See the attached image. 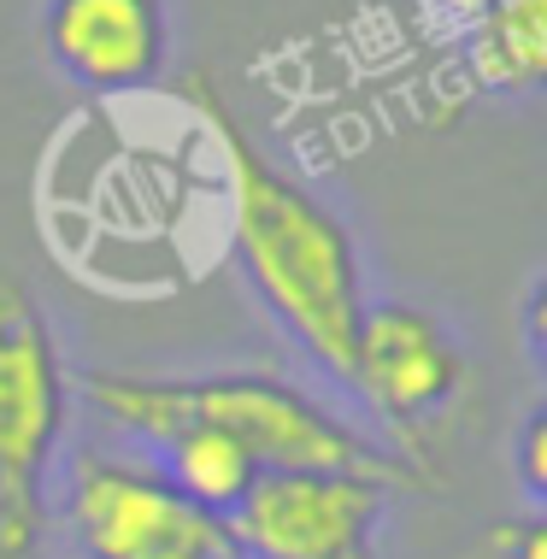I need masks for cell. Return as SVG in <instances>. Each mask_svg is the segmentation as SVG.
<instances>
[{"mask_svg":"<svg viewBox=\"0 0 547 559\" xmlns=\"http://www.w3.org/2000/svg\"><path fill=\"white\" fill-rule=\"evenodd\" d=\"M201 112H206V130L218 135V154H224L230 248H236L241 277L260 295V307L283 324V336L324 377H336L347 389L359 319L371 307L354 230L300 177L271 165L241 135L236 118L218 107V95H201Z\"/></svg>","mask_w":547,"mask_h":559,"instance_id":"cell-1","label":"cell"},{"mask_svg":"<svg viewBox=\"0 0 547 559\" xmlns=\"http://www.w3.org/2000/svg\"><path fill=\"white\" fill-rule=\"evenodd\" d=\"M83 401L118 436L154 448L171 425H218L260 460V472H347L383 489H436L418 453L383 448L371 430L347 425L318 395L271 371H88Z\"/></svg>","mask_w":547,"mask_h":559,"instance_id":"cell-2","label":"cell"},{"mask_svg":"<svg viewBox=\"0 0 547 559\" xmlns=\"http://www.w3.org/2000/svg\"><path fill=\"white\" fill-rule=\"evenodd\" d=\"M59 524L78 559H248L224 512L189 501L159 465L106 448L66 465Z\"/></svg>","mask_w":547,"mask_h":559,"instance_id":"cell-3","label":"cell"},{"mask_svg":"<svg viewBox=\"0 0 547 559\" xmlns=\"http://www.w3.org/2000/svg\"><path fill=\"white\" fill-rule=\"evenodd\" d=\"M71 430V371L41 300L0 271V501H48Z\"/></svg>","mask_w":547,"mask_h":559,"instance_id":"cell-4","label":"cell"},{"mask_svg":"<svg viewBox=\"0 0 547 559\" xmlns=\"http://www.w3.org/2000/svg\"><path fill=\"white\" fill-rule=\"evenodd\" d=\"M389 495L347 472H260L230 524L248 559H383Z\"/></svg>","mask_w":547,"mask_h":559,"instance_id":"cell-5","label":"cell"},{"mask_svg":"<svg viewBox=\"0 0 547 559\" xmlns=\"http://www.w3.org/2000/svg\"><path fill=\"white\" fill-rule=\"evenodd\" d=\"M347 389L389 430L418 436L460 401L465 354L436 312L413 307V300H371L359 319Z\"/></svg>","mask_w":547,"mask_h":559,"instance_id":"cell-6","label":"cell"},{"mask_svg":"<svg viewBox=\"0 0 547 559\" xmlns=\"http://www.w3.org/2000/svg\"><path fill=\"white\" fill-rule=\"evenodd\" d=\"M48 59L88 95H135L159 83L171 53L165 0H48Z\"/></svg>","mask_w":547,"mask_h":559,"instance_id":"cell-7","label":"cell"},{"mask_svg":"<svg viewBox=\"0 0 547 559\" xmlns=\"http://www.w3.org/2000/svg\"><path fill=\"white\" fill-rule=\"evenodd\" d=\"M465 71L483 95H547V0H500L465 24Z\"/></svg>","mask_w":547,"mask_h":559,"instance_id":"cell-8","label":"cell"},{"mask_svg":"<svg viewBox=\"0 0 547 559\" xmlns=\"http://www.w3.org/2000/svg\"><path fill=\"white\" fill-rule=\"evenodd\" d=\"M154 453H159V472L171 477L189 501L224 512V519H230V512L248 501V489L260 483V460L218 425H194V418L189 425H171L154 442Z\"/></svg>","mask_w":547,"mask_h":559,"instance_id":"cell-9","label":"cell"},{"mask_svg":"<svg viewBox=\"0 0 547 559\" xmlns=\"http://www.w3.org/2000/svg\"><path fill=\"white\" fill-rule=\"evenodd\" d=\"M512 477L530 495V507L547 512V395L530 406L519 436H512Z\"/></svg>","mask_w":547,"mask_h":559,"instance_id":"cell-10","label":"cell"},{"mask_svg":"<svg viewBox=\"0 0 547 559\" xmlns=\"http://www.w3.org/2000/svg\"><path fill=\"white\" fill-rule=\"evenodd\" d=\"M48 501H0V559H48Z\"/></svg>","mask_w":547,"mask_h":559,"instance_id":"cell-11","label":"cell"},{"mask_svg":"<svg viewBox=\"0 0 547 559\" xmlns=\"http://www.w3.org/2000/svg\"><path fill=\"white\" fill-rule=\"evenodd\" d=\"M489 559H547V512H524V519H500L489 531Z\"/></svg>","mask_w":547,"mask_h":559,"instance_id":"cell-12","label":"cell"},{"mask_svg":"<svg viewBox=\"0 0 547 559\" xmlns=\"http://www.w3.org/2000/svg\"><path fill=\"white\" fill-rule=\"evenodd\" d=\"M524 342H530V359H536L542 377H547V271L524 295Z\"/></svg>","mask_w":547,"mask_h":559,"instance_id":"cell-13","label":"cell"},{"mask_svg":"<svg viewBox=\"0 0 547 559\" xmlns=\"http://www.w3.org/2000/svg\"><path fill=\"white\" fill-rule=\"evenodd\" d=\"M436 7H442L448 19H460V24H477V19H489L500 0H436Z\"/></svg>","mask_w":547,"mask_h":559,"instance_id":"cell-14","label":"cell"}]
</instances>
